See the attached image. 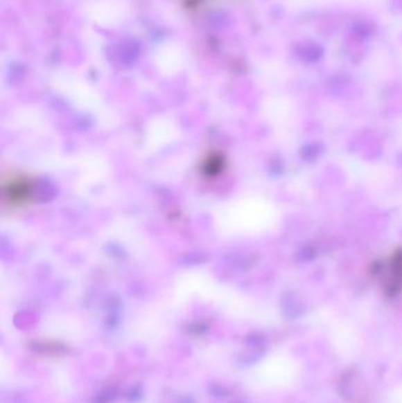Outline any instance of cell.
Returning a JSON list of instances; mask_svg holds the SVG:
<instances>
[{
	"mask_svg": "<svg viewBox=\"0 0 402 403\" xmlns=\"http://www.w3.org/2000/svg\"><path fill=\"white\" fill-rule=\"evenodd\" d=\"M125 10L117 0H94L87 6L91 19L103 26H114L122 21Z\"/></svg>",
	"mask_w": 402,
	"mask_h": 403,
	"instance_id": "obj_1",
	"label": "cell"
},
{
	"mask_svg": "<svg viewBox=\"0 0 402 403\" xmlns=\"http://www.w3.org/2000/svg\"><path fill=\"white\" fill-rule=\"evenodd\" d=\"M157 63L159 66L166 67V69H177L183 62V53L182 48L175 44H164L159 46L157 50Z\"/></svg>",
	"mask_w": 402,
	"mask_h": 403,
	"instance_id": "obj_2",
	"label": "cell"
},
{
	"mask_svg": "<svg viewBox=\"0 0 402 403\" xmlns=\"http://www.w3.org/2000/svg\"><path fill=\"white\" fill-rule=\"evenodd\" d=\"M322 152V147L319 144H309V145H306L304 149V152H302V156H304L306 159H316L320 154Z\"/></svg>",
	"mask_w": 402,
	"mask_h": 403,
	"instance_id": "obj_3",
	"label": "cell"
}]
</instances>
